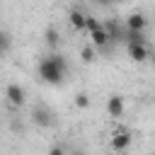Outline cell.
<instances>
[{
    "label": "cell",
    "instance_id": "obj_14",
    "mask_svg": "<svg viewBox=\"0 0 155 155\" xmlns=\"http://www.w3.org/2000/svg\"><path fill=\"white\" fill-rule=\"evenodd\" d=\"M36 121H41V124H48V119H46V111H36Z\"/></svg>",
    "mask_w": 155,
    "mask_h": 155
},
{
    "label": "cell",
    "instance_id": "obj_1",
    "mask_svg": "<svg viewBox=\"0 0 155 155\" xmlns=\"http://www.w3.org/2000/svg\"><path fill=\"white\" fill-rule=\"evenodd\" d=\"M65 75V58L61 53L56 56H48L39 63V78L46 82V85H58Z\"/></svg>",
    "mask_w": 155,
    "mask_h": 155
},
{
    "label": "cell",
    "instance_id": "obj_13",
    "mask_svg": "<svg viewBox=\"0 0 155 155\" xmlns=\"http://www.w3.org/2000/svg\"><path fill=\"white\" fill-rule=\"evenodd\" d=\"M48 155H65V150H63L61 145H53V148L48 150Z\"/></svg>",
    "mask_w": 155,
    "mask_h": 155
},
{
    "label": "cell",
    "instance_id": "obj_10",
    "mask_svg": "<svg viewBox=\"0 0 155 155\" xmlns=\"http://www.w3.org/2000/svg\"><path fill=\"white\" fill-rule=\"evenodd\" d=\"M75 107H78V109H87V107H90V97H87L85 92H80V94L75 97Z\"/></svg>",
    "mask_w": 155,
    "mask_h": 155
},
{
    "label": "cell",
    "instance_id": "obj_12",
    "mask_svg": "<svg viewBox=\"0 0 155 155\" xmlns=\"http://www.w3.org/2000/svg\"><path fill=\"white\" fill-rule=\"evenodd\" d=\"M80 58H82V63H90V61L94 58V48H92V46H85V48L80 51Z\"/></svg>",
    "mask_w": 155,
    "mask_h": 155
},
{
    "label": "cell",
    "instance_id": "obj_6",
    "mask_svg": "<svg viewBox=\"0 0 155 155\" xmlns=\"http://www.w3.org/2000/svg\"><path fill=\"white\" fill-rule=\"evenodd\" d=\"M128 56H131L136 63L148 61V48H145V44H128Z\"/></svg>",
    "mask_w": 155,
    "mask_h": 155
},
{
    "label": "cell",
    "instance_id": "obj_11",
    "mask_svg": "<svg viewBox=\"0 0 155 155\" xmlns=\"http://www.w3.org/2000/svg\"><path fill=\"white\" fill-rule=\"evenodd\" d=\"M46 44H48V46H56V44H58V31H56L53 27L46 29Z\"/></svg>",
    "mask_w": 155,
    "mask_h": 155
},
{
    "label": "cell",
    "instance_id": "obj_8",
    "mask_svg": "<svg viewBox=\"0 0 155 155\" xmlns=\"http://www.w3.org/2000/svg\"><path fill=\"white\" fill-rule=\"evenodd\" d=\"M70 24H73L75 29H85V24H87V15L80 12V10H73V12H70Z\"/></svg>",
    "mask_w": 155,
    "mask_h": 155
},
{
    "label": "cell",
    "instance_id": "obj_9",
    "mask_svg": "<svg viewBox=\"0 0 155 155\" xmlns=\"http://www.w3.org/2000/svg\"><path fill=\"white\" fill-rule=\"evenodd\" d=\"M85 29L90 31V34H94V31H99V29H104V24L97 19V17H92V15H87V24H85Z\"/></svg>",
    "mask_w": 155,
    "mask_h": 155
},
{
    "label": "cell",
    "instance_id": "obj_3",
    "mask_svg": "<svg viewBox=\"0 0 155 155\" xmlns=\"http://www.w3.org/2000/svg\"><path fill=\"white\" fill-rule=\"evenodd\" d=\"M124 109H126V104H124V97L121 94H111L107 99V114L109 116L119 119V116H124Z\"/></svg>",
    "mask_w": 155,
    "mask_h": 155
},
{
    "label": "cell",
    "instance_id": "obj_7",
    "mask_svg": "<svg viewBox=\"0 0 155 155\" xmlns=\"http://www.w3.org/2000/svg\"><path fill=\"white\" fill-rule=\"evenodd\" d=\"M90 39H92V46H97V48H104V46L111 41V34H109V31H107V27H104V29H99V31L90 34Z\"/></svg>",
    "mask_w": 155,
    "mask_h": 155
},
{
    "label": "cell",
    "instance_id": "obj_5",
    "mask_svg": "<svg viewBox=\"0 0 155 155\" xmlns=\"http://www.w3.org/2000/svg\"><path fill=\"white\" fill-rule=\"evenodd\" d=\"M145 24H148V19H145L140 12H133V15H128V19H126V29H128V31H138V34H143Z\"/></svg>",
    "mask_w": 155,
    "mask_h": 155
},
{
    "label": "cell",
    "instance_id": "obj_2",
    "mask_svg": "<svg viewBox=\"0 0 155 155\" xmlns=\"http://www.w3.org/2000/svg\"><path fill=\"white\" fill-rule=\"evenodd\" d=\"M131 140H133V136H131L128 128H116V131L111 133V150L121 153V150H126V148L131 145Z\"/></svg>",
    "mask_w": 155,
    "mask_h": 155
},
{
    "label": "cell",
    "instance_id": "obj_4",
    "mask_svg": "<svg viewBox=\"0 0 155 155\" xmlns=\"http://www.w3.org/2000/svg\"><path fill=\"white\" fill-rule=\"evenodd\" d=\"M5 97H7V102H10L12 107H22V104H24V90H22L17 82L7 85V90H5Z\"/></svg>",
    "mask_w": 155,
    "mask_h": 155
}]
</instances>
